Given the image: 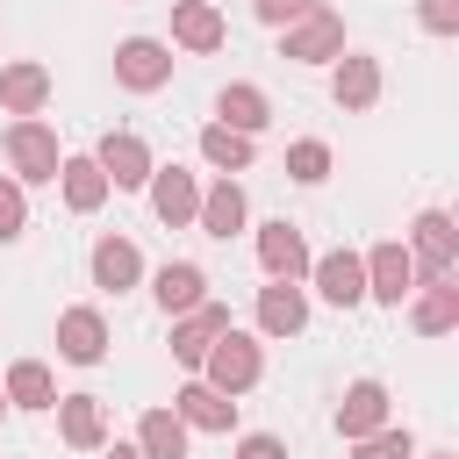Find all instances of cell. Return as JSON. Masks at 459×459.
Instances as JSON below:
<instances>
[{"label": "cell", "mask_w": 459, "mask_h": 459, "mask_svg": "<svg viewBox=\"0 0 459 459\" xmlns=\"http://www.w3.org/2000/svg\"><path fill=\"white\" fill-rule=\"evenodd\" d=\"M151 294H158V308H165V316H186V308H201V301H208V273H201V265H186V258H172V265L158 273V287H151Z\"/></svg>", "instance_id": "16"}, {"label": "cell", "mask_w": 459, "mask_h": 459, "mask_svg": "<svg viewBox=\"0 0 459 459\" xmlns=\"http://www.w3.org/2000/svg\"><path fill=\"white\" fill-rule=\"evenodd\" d=\"M409 452H416L409 430H387V423H380L373 437H359V459H409Z\"/></svg>", "instance_id": "30"}, {"label": "cell", "mask_w": 459, "mask_h": 459, "mask_svg": "<svg viewBox=\"0 0 459 459\" xmlns=\"http://www.w3.org/2000/svg\"><path fill=\"white\" fill-rule=\"evenodd\" d=\"M108 459H143V452H136V445H115V452H108Z\"/></svg>", "instance_id": "35"}, {"label": "cell", "mask_w": 459, "mask_h": 459, "mask_svg": "<svg viewBox=\"0 0 459 459\" xmlns=\"http://www.w3.org/2000/svg\"><path fill=\"white\" fill-rule=\"evenodd\" d=\"M459 323V287H452V273L445 280H423V294H416V330L423 337H445Z\"/></svg>", "instance_id": "24"}, {"label": "cell", "mask_w": 459, "mask_h": 459, "mask_svg": "<svg viewBox=\"0 0 459 459\" xmlns=\"http://www.w3.org/2000/svg\"><path fill=\"white\" fill-rule=\"evenodd\" d=\"M43 100H50V72L43 65H7L0 72V108L7 115H36Z\"/></svg>", "instance_id": "21"}, {"label": "cell", "mask_w": 459, "mask_h": 459, "mask_svg": "<svg viewBox=\"0 0 459 459\" xmlns=\"http://www.w3.org/2000/svg\"><path fill=\"white\" fill-rule=\"evenodd\" d=\"M57 351H65L72 366H100V351H108V323H100L93 308H65V316H57Z\"/></svg>", "instance_id": "13"}, {"label": "cell", "mask_w": 459, "mask_h": 459, "mask_svg": "<svg viewBox=\"0 0 459 459\" xmlns=\"http://www.w3.org/2000/svg\"><path fill=\"white\" fill-rule=\"evenodd\" d=\"M316 0H258V22H273V29H287V22H301Z\"/></svg>", "instance_id": "33"}, {"label": "cell", "mask_w": 459, "mask_h": 459, "mask_svg": "<svg viewBox=\"0 0 459 459\" xmlns=\"http://www.w3.org/2000/svg\"><path fill=\"white\" fill-rule=\"evenodd\" d=\"M179 423H194V430H230V416H237V402L230 394H215L208 380H194V387H179V409H172Z\"/></svg>", "instance_id": "22"}, {"label": "cell", "mask_w": 459, "mask_h": 459, "mask_svg": "<svg viewBox=\"0 0 459 459\" xmlns=\"http://www.w3.org/2000/svg\"><path fill=\"white\" fill-rule=\"evenodd\" d=\"M57 430H65V445L93 452V445L108 437V416H100V402H93V394H57Z\"/></svg>", "instance_id": "20"}, {"label": "cell", "mask_w": 459, "mask_h": 459, "mask_svg": "<svg viewBox=\"0 0 459 459\" xmlns=\"http://www.w3.org/2000/svg\"><path fill=\"white\" fill-rule=\"evenodd\" d=\"M151 208H158V222H194V208H201V186H194V172H179V165H158L151 172Z\"/></svg>", "instance_id": "11"}, {"label": "cell", "mask_w": 459, "mask_h": 459, "mask_svg": "<svg viewBox=\"0 0 459 459\" xmlns=\"http://www.w3.org/2000/svg\"><path fill=\"white\" fill-rule=\"evenodd\" d=\"M136 452H143V459H186V423H179L172 409H151V416L136 423Z\"/></svg>", "instance_id": "25"}, {"label": "cell", "mask_w": 459, "mask_h": 459, "mask_svg": "<svg viewBox=\"0 0 459 459\" xmlns=\"http://www.w3.org/2000/svg\"><path fill=\"white\" fill-rule=\"evenodd\" d=\"M237 459H287V445H280L273 430H251V437L237 445Z\"/></svg>", "instance_id": "34"}, {"label": "cell", "mask_w": 459, "mask_h": 459, "mask_svg": "<svg viewBox=\"0 0 459 459\" xmlns=\"http://www.w3.org/2000/svg\"><path fill=\"white\" fill-rule=\"evenodd\" d=\"M366 294L387 301V308H402V301L416 294V258H409V244H373V251H366Z\"/></svg>", "instance_id": "4"}, {"label": "cell", "mask_w": 459, "mask_h": 459, "mask_svg": "<svg viewBox=\"0 0 459 459\" xmlns=\"http://www.w3.org/2000/svg\"><path fill=\"white\" fill-rule=\"evenodd\" d=\"M452 251H459L452 215H445V208H423V215H416V237H409L416 273H423V280H445V273H452Z\"/></svg>", "instance_id": "7"}, {"label": "cell", "mask_w": 459, "mask_h": 459, "mask_svg": "<svg viewBox=\"0 0 459 459\" xmlns=\"http://www.w3.org/2000/svg\"><path fill=\"white\" fill-rule=\"evenodd\" d=\"M258 265H265L273 280H301V273H308V244H301V230H294L287 215L258 230Z\"/></svg>", "instance_id": "9"}, {"label": "cell", "mask_w": 459, "mask_h": 459, "mask_svg": "<svg viewBox=\"0 0 459 459\" xmlns=\"http://www.w3.org/2000/svg\"><path fill=\"white\" fill-rule=\"evenodd\" d=\"M201 158H208L215 172H244V165H251V136H244V129L208 122V129H201Z\"/></svg>", "instance_id": "28"}, {"label": "cell", "mask_w": 459, "mask_h": 459, "mask_svg": "<svg viewBox=\"0 0 459 459\" xmlns=\"http://www.w3.org/2000/svg\"><path fill=\"white\" fill-rule=\"evenodd\" d=\"M215 115H222V129H244V136L273 122V108H265L258 86H222V93H215Z\"/></svg>", "instance_id": "26"}, {"label": "cell", "mask_w": 459, "mask_h": 459, "mask_svg": "<svg viewBox=\"0 0 459 459\" xmlns=\"http://www.w3.org/2000/svg\"><path fill=\"white\" fill-rule=\"evenodd\" d=\"M330 93H337V108H373L380 100V65L373 57H337V72H330Z\"/></svg>", "instance_id": "18"}, {"label": "cell", "mask_w": 459, "mask_h": 459, "mask_svg": "<svg viewBox=\"0 0 459 459\" xmlns=\"http://www.w3.org/2000/svg\"><path fill=\"white\" fill-rule=\"evenodd\" d=\"M416 14H423L430 36H452L459 29V0H416Z\"/></svg>", "instance_id": "32"}, {"label": "cell", "mask_w": 459, "mask_h": 459, "mask_svg": "<svg viewBox=\"0 0 459 459\" xmlns=\"http://www.w3.org/2000/svg\"><path fill=\"white\" fill-rule=\"evenodd\" d=\"M344 50V22L330 14V7H308L287 36H280V57H294V65H323V57H337Z\"/></svg>", "instance_id": "2"}, {"label": "cell", "mask_w": 459, "mask_h": 459, "mask_svg": "<svg viewBox=\"0 0 459 459\" xmlns=\"http://www.w3.org/2000/svg\"><path fill=\"white\" fill-rule=\"evenodd\" d=\"M7 402H22V409H50V402H57L50 366H43V359H14V366H7Z\"/></svg>", "instance_id": "27"}, {"label": "cell", "mask_w": 459, "mask_h": 459, "mask_svg": "<svg viewBox=\"0 0 459 459\" xmlns=\"http://www.w3.org/2000/svg\"><path fill=\"white\" fill-rule=\"evenodd\" d=\"M222 330H230V308H222V301H201V308H186V323L172 330V359H179V366H201V351H208Z\"/></svg>", "instance_id": "12"}, {"label": "cell", "mask_w": 459, "mask_h": 459, "mask_svg": "<svg viewBox=\"0 0 459 459\" xmlns=\"http://www.w3.org/2000/svg\"><path fill=\"white\" fill-rule=\"evenodd\" d=\"M115 79H122L129 93H158V86L172 79V50L151 43V36H129V43H115Z\"/></svg>", "instance_id": "5"}, {"label": "cell", "mask_w": 459, "mask_h": 459, "mask_svg": "<svg viewBox=\"0 0 459 459\" xmlns=\"http://www.w3.org/2000/svg\"><path fill=\"white\" fill-rule=\"evenodd\" d=\"M380 423H387V387H380V380H351L344 402H337V430L359 445V437H373Z\"/></svg>", "instance_id": "10"}, {"label": "cell", "mask_w": 459, "mask_h": 459, "mask_svg": "<svg viewBox=\"0 0 459 459\" xmlns=\"http://www.w3.org/2000/svg\"><path fill=\"white\" fill-rule=\"evenodd\" d=\"M7 158H14V172L22 179H57V129H43V122H7Z\"/></svg>", "instance_id": "6"}, {"label": "cell", "mask_w": 459, "mask_h": 459, "mask_svg": "<svg viewBox=\"0 0 459 459\" xmlns=\"http://www.w3.org/2000/svg\"><path fill=\"white\" fill-rule=\"evenodd\" d=\"M201 366H208V387H215V394H244V387L265 373V351H258L244 330H222V337L201 351Z\"/></svg>", "instance_id": "1"}, {"label": "cell", "mask_w": 459, "mask_h": 459, "mask_svg": "<svg viewBox=\"0 0 459 459\" xmlns=\"http://www.w3.org/2000/svg\"><path fill=\"white\" fill-rule=\"evenodd\" d=\"M0 402H7V394H0Z\"/></svg>", "instance_id": "37"}, {"label": "cell", "mask_w": 459, "mask_h": 459, "mask_svg": "<svg viewBox=\"0 0 459 459\" xmlns=\"http://www.w3.org/2000/svg\"><path fill=\"white\" fill-rule=\"evenodd\" d=\"M301 323H308V301H301V287H294V280L258 287V330H265V337H294Z\"/></svg>", "instance_id": "15"}, {"label": "cell", "mask_w": 459, "mask_h": 459, "mask_svg": "<svg viewBox=\"0 0 459 459\" xmlns=\"http://www.w3.org/2000/svg\"><path fill=\"white\" fill-rule=\"evenodd\" d=\"M57 179H65V208H79V215H93V208L108 201V172H100L93 158H65Z\"/></svg>", "instance_id": "23"}, {"label": "cell", "mask_w": 459, "mask_h": 459, "mask_svg": "<svg viewBox=\"0 0 459 459\" xmlns=\"http://www.w3.org/2000/svg\"><path fill=\"white\" fill-rule=\"evenodd\" d=\"M308 273H316V294L323 301H337V308H359L366 301V258L359 251H323V258H308Z\"/></svg>", "instance_id": "8"}, {"label": "cell", "mask_w": 459, "mask_h": 459, "mask_svg": "<svg viewBox=\"0 0 459 459\" xmlns=\"http://www.w3.org/2000/svg\"><path fill=\"white\" fill-rule=\"evenodd\" d=\"M136 280H143V251H136L129 237H100V244H93V287L122 294V287H136Z\"/></svg>", "instance_id": "14"}, {"label": "cell", "mask_w": 459, "mask_h": 459, "mask_svg": "<svg viewBox=\"0 0 459 459\" xmlns=\"http://www.w3.org/2000/svg\"><path fill=\"white\" fill-rule=\"evenodd\" d=\"M437 459H452V452H437Z\"/></svg>", "instance_id": "36"}, {"label": "cell", "mask_w": 459, "mask_h": 459, "mask_svg": "<svg viewBox=\"0 0 459 459\" xmlns=\"http://www.w3.org/2000/svg\"><path fill=\"white\" fill-rule=\"evenodd\" d=\"M194 222H201L208 237H237V230H244V186H237V179H215V186L201 194Z\"/></svg>", "instance_id": "19"}, {"label": "cell", "mask_w": 459, "mask_h": 459, "mask_svg": "<svg viewBox=\"0 0 459 459\" xmlns=\"http://www.w3.org/2000/svg\"><path fill=\"white\" fill-rule=\"evenodd\" d=\"M22 222H29V201H22V186H14V179H0V244H14V237H22Z\"/></svg>", "instance_id": "31"}, {"label": "cell", "mask_w": 459, "mask_h": 459, "mask_svg": "<svg viewBox=\"0 0 459 459\" xmlns=\"http://www.w3.org/2000/svg\"><path fill=\"white\" fill-rule=\"evenodd\" d=\"M93 165L108 172V186H151V143L136 136V129H108L100 136V151H93Z\"/></svg>", "instance_id": "3"}, {"label": "cell", "mask_w": 459, "mask_h": 459, "mask_svg": "<svg viewBox=\"0 0 459 459\" xmlns=\"http://www.w3.org/2000/svg\"><path fill=\"white\" fill-rule=\"evenodd\" d=\"M222 14L208 7V0H179L172 7V43H186V50H222Z\"/></svg>", "instance_id": "17"}, {"label": "cell", "mask_w": 459, "mask_h": 459, "mask_svg": "<svg viewBox=\"0 0 459 459\" xmlns=\"http://www.w3.org/2000/svg\"><path fill=\"white\" fill-rule=\"evenodd\" d=\"M287 179H301V186L330 179V143H323V136H301V143L287 151Z\"/></svg>", "instance_id": "29"}]
</instances>
